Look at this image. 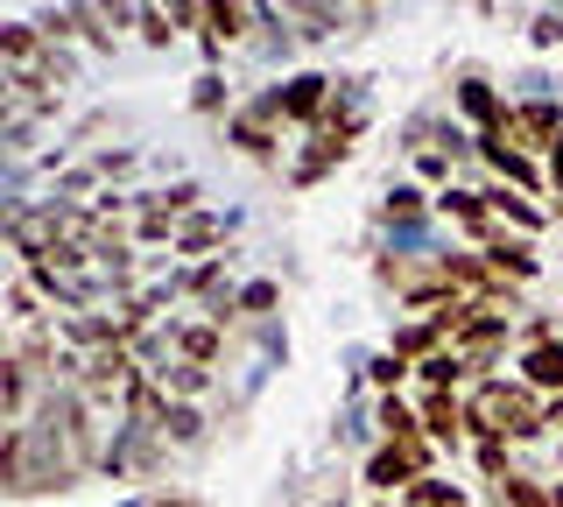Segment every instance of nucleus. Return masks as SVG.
Returning a JSON list of instances; mask_svg holds the SVG:
<instances>
[{
	"instance_id": "nucleus-2",
	"label": "nucleus",
	"mask_w": 563,
	"mask_h": 507,
	"mask_svg": "<svg viewBox=\"0 0 563 507\" xmlns=\"http://www.w3.org/2000/svg\"><path fill=\"white\" fill-rule=\"evenodd\" d=\"M331 92H339V78H324V71H289V78H275V85H261L246 107H254L261 120H275V128H317L331 107Z\"/></svg>"
},
{
	"instance_id": "nucleus-43",
	"label": "nucleus",
	"mask_w": 563,
	"mask_h": 507,
	"mask_svg": "<svg viewBox=\"0 0 563 507\" xmlns=\"http://www.w3.org/2000/svg\"><path fill=\"white\" fill-rule=\"evenodd\" d=\"M352 8H374V0H352Z\"/></svg>"
},
{
	"instance_id": "nucleus-38",
	"label": "nucleus",
	"mask_w": 563,
	"mask_h": 507,
	"mask_svg": "<svg viewBox=\"0 0 563 507\" xmlns=\"http://www.w3.org/2000/svg\"><path fill=\"white\" fill-rule=\"evenodd\" d=\"M542 169H550V190H542V198H550V219H563V142L542 155Z\"/></svg>"
},
{
	"instance_id": "nucleus-3",
	"label": "nucleus",
	"mask_w": 563,
	"mask_h": 507,
	"mask_svg": "<svg viewBox=\"0 0 563 507\" xmlns=\"http://www.w3.org/2000/svg\"><path fill=\"white\" fill-rule=\"evenodd\" d=\"M493 134H500V142H515V148H528V155H550L563 142V99L556 92H521Z\"/></svg>"
},
{
	"instance_id": "nucleus-9",
	"label": "nucleus",
	"mask_w": 563,
	"mask_h": 507,
	"mask_svg": "<svg viewBox=\"0 0 563 507\" xmlns=\"http://www.w3.org/2000/svg\"><path fill=\"white\" fill-rule=\"evenodd\" d=\"M451 99H457V120H465L472 134H493V128L507 120V107H515V99H507V92H500V85H493L486 71H465Z\"/></svg>"
},
{
	"instance_id": "nucleus-4",
	"label": "nucleus",
	"mask_w": 563,
	"mask_h": 507,
	"mask_svg": "<svg viewBox=\"0 0 563 507\" xmlns=\"http://www.w3.org/2000/svg\"><path fill=\"white\" fill-rule=\"evenodd\" d=\"M479 163H486L500 184L528 190V198H542V190H550V169H542V155H528V148H515V142H500V134H479Z\"/></svg>"
},
{
	"instance_id": "nucleus-32",
	"label": "nucleus",
	"mask_w": 563,
	"mask_h": 507,
	"mask_svg": "<svg viewBox=\"0 0 563 507\" xmlns=\"http://www.w3.org/2000/svg\"><path fill=\"white\" fill-rule=\"evenodd\" d=\"M155 381H163V395H176V401H198V395H205L219 374H211V366H190V360H169Z\"/></svg>"
},
{
	"instance_id": "nucleus-37",
	"label": "nucleus",
	"mask_w": 563,
	"mask_h": 507,
	"mask_svg": "<svg viewBox=\"0 0 563 507\" xmlns=\"http://www.w3.org/2000/svg\"><path fill=\"white\" fill-rule=\"evenodd\" d=\"M515 331H521V345H542V339H563V318L556 310H528Z\"/></svg>"
},
{
	"instance_id": "nucleus-6",
	"label": "nucleus",
	"mask_w": 563,
	"mask_h": 507,
	"mask_svg": "<svg viewBox=\"0 0 563 507\" xmlns=\"http://www.w3.org/2000/svg\"><path fill=\"white\" fill-rule=\"evenodd\" d=\"M479 254H486L493 268L507 275V283H521V289H528V283H536V275H542V254H536V240H528V233H515V225H500V219L486 225Z\"/></svg>"
},
{
	"instance_id": "nucleus-44",
	"label": "nucleus",
	"mask_w": 563,
	"mask_h": 507,
	"mask_svg": "<svg viewBox=\"0 0 563 507\" xmlns=\"http://www.w3.org/2000/svg\"><path fill=\"white\" fill-rule=\"evenodd\" d=\"M324 507H345V500H324Z\"/></svg>"
},
{
	"instance_id": "nucleus-22",
	"label": "nucleus",
	"mask_w": 563,
	"mask_h": 507,
	"mask_svg": "<svg viewBox=\"0 0 563 507\" xmlns=\"http://www.w3.org/2000/svg\"><path fill=\"white\" fill-rule=\"evenodd\" d=\"M387 345H395V353L401 360H409V366H422V360H430V353H444V331H437L430 318H395V331H387Z\"/></svg>"
},
{
	"instance_id": "nucleus-18",
	"label": "nucleus",
	"mask_w": 563,
	"mask_h": 507,
	"mask_svg": "<svg viewBox=\"0 0 563 507\" xmlns=\"http://www.w3.org/2000/svg\"><path fill=\"white\" fill-rule=\"evenodd\" d=\"M225 353H233V345H225V331L211 324V318H198V324H176V360H190V366H211V374H219V366H225Z\"/></svg>"
},
{
	"instance_id": "nucleus-7",
	"label": "nucleus",
	"mask_w": 563,
	"mask_h": 507,
	"mask_svg": "<svg viewBox=\"0 0 563 507\" xmlns=\"http://www.w3.org/2000/svg\"><path fill=\"white\" fill-rule=\"evenodd\" d=\"M360 480L374 486V500H401V494H409L416 480H430V472H422V465H416V459H409V451H401V444H387V437H380V444L366 451Z\"/></svg>"
},
{
	"instance_id": "nucleus-30",
	"label": "nucleus",
	"mask_w": 563,
	"mask_h": 507,
	"mask_svg": "<svg viewBox=\"0 0 563 507\" xmlns=\"http://www.w3.org/2000/svg\"><path fill=\"white\" fill-rule=\"evenodd\" d=\"M8 324L22 331V324H49V296L29 283V275H14L8 283Z\"/></svg>"
},
{
	"instance_id": "nucleus-35",
	"label": "nucleus",
	"mask_w": 563,
	"mask_h": 507,
	"mask_svg": "<svg viewBox=\"0 0 563 507\" xmlns=\"http://www.w3.org/2000/svg\"><path fill=\"white\" fill-rule=\"evenodd\" d=\"M472 459H479V480H486V486L507 480V472H521V465H515V444H500V437H479V444H472Z\"/></svg>"
},
{
	"instance_id": "nucleus-39",
	"label": "nucleus",
	"mask_w": 563,
	"mask_h": 507,
	"mask_svg": "<svg viewBox=\"0 0 563 507\" xmlns=\"http://www.w3.org/2000/svg\"><path fill=\"white\" fill-rule=\"evenodd\" d=\"M163 14H169L176 29H190V36L205 29V0H163Z\"/></svg>"
},
{
	"instance_id": "nucleus-17",
	"label": "nucleus",
	"mask_w": 563,
	"mask_h": 507,
	"mask_svg": "<svg viewBox=\"0 0 563 507\" xmlns=\"http://www.w3.org/2000/svg\"><path fill=\"white\" fill-rule=\"evenodd\" d=\"M374 430L387 437V444H416V437H430V430H422L416 395H374Z\"/></svg>"
},
{
	"instance_id": "nucleus-10",
	"label": "nucleus",
	"mask_w": 563,
	"mask_h": 507,
	"mask_svg": "<svg viewBox=\"0 0 563 507\" xmlns=\"http://www.w3.org/2000/svg\"><path fill=\"white\" fill-rule=\"evenodd\" d=\"M225 148L246 155V163H261V169H275L282 163V128H275V120H261L254 107H240L233 120H225Z\"/></svg>"
},
{
	"instance_id": "nucleus-12",
	"label": "nucleus",
	"mask_w": 563,
	"mask_h": 507,
	"mask_svg": "<svg viewBox=\"0 0 563 507\" xmlns=\"http://www.w3.org/2000/svg\"><path fill=\"white\" fill-rule=\"evenodd\" d=\"M352 148L360 142H345V134H324V128H310V142H303V155L289 163V184L296 190H310V184H324L339 163H352Z\"/></svg>"
},
{
	"instance_id": "nucleus-41",
	"label": "nucleus",
	"mask_w": 563,
	"mask_h": 507,
	"mask_svg": "<svg viewBox=\"0 0 563 507\" xmlns=\"http://www.w3.org/2000/svg\"><path fill=\"white\" fill-rule=\"evenodd\" d=\"M550 437L563 444V395H550Z\"/></svg>"
},
{
	"instance_id": "nucleus-28",
	"label": "nucleus",
	"mask_w": 563,
	"mask_h": 507,
	"mask_svg": "<svg viewBox=\"0 0 563 507\" xmlns=\"http://www.w3.org/2000/svg\"><path fill=\"white\" fill-rule=\"evenodd\" d=\"M486 494H493V507H556V494L542 480H528V472H507V480H493Z\"/></svg>"
},
{
	"instance_id": "nucleus-16",
	"label": "nucleus",
	"mask_w": 563,
	"mask_h": 507,
	"mask_svg": "<svg viewBox=\"0 0 563 507\" xmlns=\"http://www.w3.org/2000/svg\"><path fill=\"white\" fill-rule=\"evenodd\" d=\"M479 190H486L493 219H500V225H515V233L536 240L542 225H550V205H528V190H515V184H479Z\"/></svg>"
},
{
	"instance_id": "nucleus-14",
	"label": "nucleus",
	"mask_w": 563,
	"mask_h": 507,
	"mask_svg": "<svg viewBox=\"0 0 563 507\" xmlns=\"http://www.w3.org/2000/svg\"><path fill=\"white\" fill-rule=\"evenodd\" d=\"M437 219L465 225V240H472V247H479V240H486V225H493V205H486V190L444 184V190H437Z\"/></svg>"
},
{
	"instance_id": "nucleus-27",
	"label": "nucleus",
	"mask_w": 563,
	"mask_h": 507,
	"mask_svg": "<svg viewBox=\"0 0 563 507\" xmlns=\"http://www.w3.org/2000/svg\"><path fill=\"white\" fill-rule=\"evenodd\" d=\"M190 113H198V120H219V128L240 113L233 92H225V71H198V85H190Z\"/></svg>"
},
{
	"instance_id": "nucleus-5",
	"label": "nucleus",
	"mask_w": 563,
	"mask_h": 507,
	"mask_svg": "<svg viewBox=\"0 0 563 507\" xmlns=\"http://www.w3.org/2000/svg\"><path fill=\"white\" fill-rule=\"evenodd\" d=\"M282 22L296 29V36H360V14H352V0H275Z\"/></svg>"
},
{
	"instance_id": "nucleus-25",
	"label": "nucleus",
	"mask_w": 563,
	"mask_h": 507,
	"mask_svg": "<svg viewBox=\"0 0 563 507\" xmlns=\"http://www.w3.org/2000/svg\"><path fill=\"white\" fill-rule=\"evenodd\" d=\"M225 233H233V219L198 212V219L176 225V247H169V254H198V261H211V247H225Z\"/></svg>"
},
{
	"instance_id": "nucleus-34",
	"label": "nucleus",
	"mask_w": 563,
	"mask_h": 507,
	"mask_svg": "<svg viewBox=\"0 0 563 507\" xmlns=\"http://www.w3.org/2000/svg\"><path fill=\"white\" fill-rule=\"evenodd\" d=\"M401 500H409V507H465L472 494H465L457 480H437V472H430V480H416V486H409Z\"/></svg>"
},
{
	"instance_id": "nucleus-31",
	"label": "nucleus",
	"mask_w": 563,
	"mask_h": 507,
	"mask_svg": "<svg viewBox=\"0 0 563 507\" xmlns=\"http://www.w3.org/2000/svg\"><path fill=\"white\" fill-rule=\"evenodd\" d=\"M134 36L148 43V49H176V36H184V29L163 14V0H134Z\"/></svg>"
},
{
	"instance_id": "nucleus-40",
	"label": "nucleus",
	"mask_w": 563,
	"mask_h": 507,
	"mask_svg": "<svg viewBox=\"0 0 563 507\" xmlns=\"http://www.w3.org/2000/svg\"><path fill=\"white\" fill-rule=\"evenodd\" d=\"M92 169H99V177H128V169H134V148H99Z\"/></svg>"
},
{
	"instance_id": "nucleus-20",
	"label": "nucleus",
	"mask_w": 563,
	"mask_h": 507,
	"mask_svg": "<svg viewBox=\"0 0 563 507\" xmlns=\"http://www.w3.org/2000/svg\"><path fill=\"white\" fill-rule=\"evenodd\" d=\"M43 57H49V36L35 22H8V29H0V64H8V71H35Z\"/></svg>"
},
{
	"instance_id": "nucleus-33",
	"label": "nucleus",
	"mask_w": 563,
	"mask_h": 507,
	"mask_svg": "<svg viewBox=\"0 0 563 507\" xmlns=\"http://www.w3.org/2000/svg\"><path fill=\"white\" fill-rule=\"evenodd\" d=\"M282 310V283H240V318L246 324H275Z\"/></svg>"
},
{
	"instance_id": "nucleus-42",
	"label": "nucleus",
	"mask_w": 563,
	"mask_h": 507,
	"mask_svg": "<svg viewBox=\"0 0 563 507\" xmlns=\"http://www.w3.org/2000/svg\"><path fill=\"white\" fill-rule=\"evenodd\" d=\"M550 494H556V507H563V480H556V486H550Z\"/></svg>"
},
{
	"instance_id": "nucleus-11",
	"label": "nucleus",
	"mask_w": 563,
	"mask_h": 507,
	"mask_svg": "<svg viewBox=\"0 0 563 507\" xmlns=\"http://www.w3.org/2000/svg\"><path fill=\"white\" fill-rule=\"evenodd\" d=\"M416 409H422V430H430V437H437L444 451L472 444V423H465V395H451V388H416Z\"/></svg>"
},
{
	"instance_id": "nucleus-19",
	"label": "nucleus",
	"mask_w": 563,
	"mask_h": 507,
	"mask_svg": "<svg viewBox=\"0 0 563 507\" xmlns=\"http://www.w3.org/2000/svg\"><path fill=\"white\" fill-rule=\"evenodd\" d=\"M515 374L528 381L536 395H563V339H542V345H521V366Z\"/></svg>"
},
{
	"instance_id": "nucleus-15",
	"label": "nucleus",
	"mask_w": 563,
	"mask_h": 507,
	"mask_svg": "<svg viewBox=\"0 0 563 507\" xmlns=\"http://www.w3.org/2000/svg\"><path fill=\"white\" fill-rule=\"evenodd\" d=\"M205 43H225V49H246L254 36V0H205Z\"/></svg>"
},
{
	"instance_id": "nucleus-36",
	"label": "nucleus",
	"mask_w": 563,
	"mask_h": 507,
	"mask_svg": "<svg viewBox=\"0 0 563 507\" xmlns=\"http://www.w3.org/2000/svg\"><path fill=\"white\" fill-rule=\"evenodd\" d=\"M451 169H457V155H451V148H422V155H416V177H422V184H437V190L451 184Z\"/></svg>"
},
{
	"instance_id": "nucleus-1",
	"label": "nucleus",
	"mask_w": 563,
	"mask_h": 507,
	"mask_svg": "<svg viewBox=\"0 0 563 507\" xmlns=\"http://www.w3.org/2000/svg\"><path fill=\"white\" fill-rule=\"evenodd\" d=\"M465 423H472V444H479V437L536 444V437H550V395H536L521 374L515 381H507V374L472 381V388H465Z\"/></svg>"
},
{
	"instance_id": "nucleus-8",
	"label": "nucleus",
	"mask_w": 563,
	"mask_h": 507,
	"mask_svg": "<svg viewBox=\"0 0 563 507\" xmlns=\"http://www.w3.org/2000/svg\"><path fill=\"white\" fill-rule=\"evenodd\" d=\"M515 339H521V331H515V318H500V310H486V318L472 324L465 339H457V353L472 360V374H479V381H493V374H500V360H507V345H515Z\"/></svg>"
},
{
	"instance_id": "nucleus-13",
	"label": "nucleus",
	"mask_w": 563,
	"mask_h": 507,
	"mask_svg": "<svg viewBox=\"0 0 563 507\" xmlns=\"http://www.w3.org/2000/svg\"><path fill=\"white\" fill-rule=\"evenodd\" d=\"M155 388H163V381H155ZM148 430L163 437L169 451H190V444H205V409H198V401L163 395V401H155V416H148Z\"/></svg>"
},
{
	"instance_id": "nucleus-26",
	"label": "nucleus",
	"mask_w": 563,
	"mask_h": 507,
	"mask_svg": "<svg viewBox=\"0 0 563 507\" xmlns=\"http://www.w3.org/2000/svg\"><path fill=\"white\" fill-rule=\"evenodd\" d=\"M169 289H176V296H198V310H205L211 296H225V289H233V268H225V261L211 254V261H198V268H184Z\"/></svg>"
},
{
	"instance_id": "nucleus-24",
	"label": "nucleus",
	"mask_w": 563,
	"mask_h": 507,
	"mask_svg": "<svg viewBox=\"0 0 563 507\" xmlns=\"http://www.w3.org/2000/svg\"><path fill=\"white\" fill-rule=\"evenodd\" d=\"M70 14H78V43L85 49H99V57L120 49V22L106 14V0H70Z\"/></svg>"
},
{
	"instance_id": "nucleus-23",
	"label": "nucleus",
	"mask_w": 563,
	"mask_h": 507,
	"mask_svg": "<svg viewBox=\"0 0 563 507\" xmlns=\"http://www.w3.org/2000/svg\"><path fill=\"white\" fill-rule=\"evenodd\" d=\"M430 212H437V198H430V190H416V184H395V190L380 198V219L395 225V233H416Z\"/></svg>"
},
{
	"instance_id": "nucleus-29",
	"label": "nucleus",
	"mask_w": 563,
	"mask_h": 507,
	"mask_svg": "<svg viewBox=\"0 0 563 507\" xmlns=\"http://www.w3.org/2000/svg\"><path fill=\"white\" fill-rule=\"evenodd\" d=\"M409 381H416V366L401 360L395 345H380V353L366 360V388H374V395H401V388H409Z\"/></svg>"
},
{
	"instance_id": "nucleus-21",
	"label": "nucleus",
	"mask_w": 563,
	"mask_h": 507,
	"mask_svg": "<svg viewBox=\"0 0 563 507\" xmlns=\"http://www.w3.org/2000/svg\"><path fill=\"white\" fill-rule=\"evenodd\" d=\"M472 381H479V374H472V360L457 353V345H444V353H430V360L416 366V388H451V395H465Z\"/></svg>"
}]
</instances>
